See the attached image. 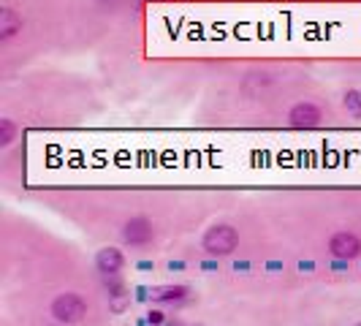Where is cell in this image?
Wrapping results in <instances>:
<instances>
[{"label":"cell","instance_id":"1","mask_svg":"<svg viewBox=\"0 0 361 326\" xmlns=\"http://www.w3.org/2000/svg\"><path fill=\"white\" fill-rule=\"evenodd\" d=\"M236 245H239V231H236L231 223H215V226H209L204 236H201V248H204V253L207 255H231L236 250Z\"/></svg>","mask_w":361,"mask_h":326},{"label":"cell","instance_id":"2","mask_svg":"<svg viewBox=\"0 0 361 326\" xmlns=\"http://www.w3.org/2000/svg\"><path fill=\"white\" fill-rule=\"evenodd\" d=\"M49 313H52V318L57 324H79L87 315V299L82 294H76V291H63L52 299Z\"/></svg>","mask_w":361,"mask_h":326},{"label":"cell","instance_id":"3","mask_svg":"<svg viewBox=\"0 0 361 326\" xmlns=\"http://www.w3.org/2000/svg\"><path fill=\"white\" fill-rule=\"evenodd\" d=\"M120 234H123V242H126L128 248H145V245H149L155 239V226H152L149 217L136 215L123 223Z\"/></svg>","mask_w":361,"mask_h":326},{"label":"cell","instance_id":"4","mask_svg":"<svg viewBox=\"0 0 361 326\" xmlns=\"http://www.w3.org/2000/svg\"><path fill=\"white\" fill-rule=\"evenodd\" d=\"M321 120H324V111H321L318 104H312V101H299V104H293L288 111V123L293 128H302V131L318 128Z\"/></svg>","mask_w":361,"mask_h":326},{"label":"cell","instance_id":"5","mask_svg":"<svg viewBox=\"0 0 361 326\" xmlns=\"http://www.w3.org/2000/svg\"><path fill=\"white\" fill-rule=\"evenodd\" d=\"M329 253L337 261H353L361 255V239L353 231H337L329 239Z\"/></svg>","mask_w":361,"mask_h":326},{"label":"cell","instance_id":"6","mask_svg":"<svg viewBox=\"0 0 361 326\" xmlns=\"http://www.w3.org/2000/svg\"><path fill=\"white\" fill-rule=\"evenodd\" d=\"M126 267V255L117 248H101L95 253V270L101 272L104 277H117Z\"/></svg>","mask_w":361,"mask_h":326},{"label":"cell","instance_id":"7","mask_svg":"<svg viewBox=\"0 0 361 326\" xmlns=\"http://www.w3.org/2000/svg\"><path fill=\"white\" fill-rule=\"evenodd\" d=\"M17 33H22V17L14 8H3L0 11V41H11Z\"/></svg>","mask_w":361,"mask_h":326},{"label":"cell","instance_id":"8","mask_svg":"<svg viewBox=\"0 0 361 326\" xmlns=\"http://www.w3.org/2000/svg\"><path fill=\"white\" fill-rule=\"evenodd\" d=\"M188 294H190L188 286H163V289L152 291V299L161 302V305H166V302H182Z\"/></svg>","mask_w":361,"mask_h":326},{"label":"cell","instance_id":"9","mask_svg":"<svg viewBox=\"0 0 361 326\" xmlns=\"http://www.w3.org/2000/svg\"><path fill=\"white\" fill-rule=\"evenodd\" d=\"M343 107L348 109L350 117L361 120V90H348L343 98Z\"/></svg>","mask_w":361,"mask_h":326},{"label":"cell","instance_id":"10","mask_svg":"<svg viewBox=\"0 0 361 326\" xmlns=\"http://www.w3.org/2000/svg\"><path fill=\"white\" fill-rule=\"evenodd\" d=\"M14 136H17V126H14V120L3 117V120H0V147H8L11 142H14Z\"/></svg>","mask_w":361,"mask_h":326},{"label":"cell","instance_id":"11","mask_svg":"<svg viewBox=\"0 0 361 326\" xmlns=\"http://www.w3.org/2000/svg\"><path fill=\"white\" fill-rule=\"evenodd\" d=\"M147 321H149V324H155V326H161V324H166V315H163L161 310H149Z\"/></svg>","mask_w":361,"mask_h":326},{"label":"cell","instance_id":"12","mask_svg":"<svg viewBox=\"0 0 361 326\" xmlns=\"http://www.w3.org/2000/svg\"><path fill=\"white\" fill-rule=\"evenodd\" d=\"M356 326H361V321H359V324H356Z\"/></svg>","mask_w":361,"mask_h":326},{"label":"cell","instance_id":"13","mask_svg":"<svg viewBox=\"0 0 361 326\" xmlns=\"http://www.w3.org/2000/svg\"><path fill=\"white\" fill-rule=\"evenodd\" d=\"M145 3H149V0H145Z\"/></svg>","mask_w":361,"mask_h":326}]
</instances>
